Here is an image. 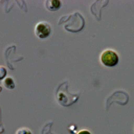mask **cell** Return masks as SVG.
Returning <instances> with one entry per match:
<instances>
[{
    "mask_svg": "<svg viewBox=\"0 0 134 134\" xmlns=\"http://www.w3.org/2000/svg\"><path fill=\"white\" fill-rule=\"evenodd\" d=\"M100 61L106 66L113 67L118 64L119 57L113 50H106L100 55Z\"/></svg>",
    "mask_w": 134,
    "mask_h": 134,
    "instance_id": "cell-1",
    "label": "cell"
},
{
    "mask_svg": "<svg viewBox=\"0 0 134 134\" xmlns=\"http://www.w3.org/2000/svg\"><path fill=\"white\" fill-rule=\"evenodd\" d=\"M35 33L38 38L42 39L46 38L48 37L51 33V27L46 21H41L36 26Z\"/></svg>",
    "mask_w": 134,
    "mask_h": 134,
    "instance_id": "cell-2",
    "label": "cell"
},
{
    "mask_svg": "<svg viewBox=\"0 0 134 134\" xmlns=\"http://www.w3.org/2000/svg\"><path fill=\"white\" fill-rule=\"evenodd\" d=\"M4 85L9 89H12L15 87L14 82L12 78H8L4 81Z\"/></svg>",
    "mask_w": 134,
    "mask_h": 134,
    "instance_id": "cell-3",
    "label": "cell"
},
{
    "mask_svg": "<svg viewBox=\"0 0 134 134\" xmlns=\"http://www.w3.org/2000/svg\"><path fill=\"white\" fill-rule=\"evenodd\" d=\"M15 134H32V133L28 128L21 127V128H20V129L17 131L16 133Z\"/></svg>",
    "mask_w": 134,
    "mask_h": 134,
    "instance_id": "cell-4",
    "label": "cell"
},
{
    "mask_svg": "<svg viewBox=\"0 0 134 134\" xmlns=\"http://www.w3.org/2000/svg\"><path fill=\"white\" fill-rule=\"evenodd\" d=\"M51 5L52 8H55L56 9H58L60 6V1H51Z\"/></svg>",
    "mask_w": 134,
    "mask_h": 134,
    "instance_id": "cell-5",
    "label": "cell"
},
{
    "mask_svg": "<svg viewBox=\"0 0 134 134\" xmlns=\"http://www.w3.org/2000/svg\"><path fill=\"white\" fill-rule=\"evenodd\" d=\"M77 134H92V133L90 132V131H88V130H81L80 131H79V133H78Z\"/></svg>",
    "mask_w": 134,
    "mask_h": 134,
    "instance_id": "cell-6",
    "label": "cell"
}]
</instances>
